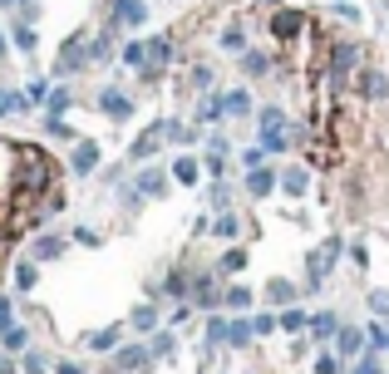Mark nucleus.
<instances>
[{"mask_svg": "<svg viewBox=\"0 0 389 374\" xmlns=\"http://www.w3.org/2000/svg\"><path fill=\"white\" fill-rule=\"evenodd\" d=\"M153 360H158V355H153V345H128V350H113V370H118V374H143Z\"/></svg>", "mask_w": 389, "mask_h": 374, "instance_id": "f257e3e1", "label": "nucleus"}, {"mask_svg": "<svg viewBox=\"0 0 389 374\" xmlns=\"http://www.w3.org/2000/svg\"><path fill=\"white\" fill-rule=\"evenodd\" d=\"M108 15H113V25L123 30H138V25H148V0H113L108 5Z\"/></svg>", "mask_w": 389, "mask_h": 374, "instance_id": "f03ea898", "label": "nucleus"}, {"mask_svg": "<svg viewBox=\"0 0 389 374\" xmlns=\"http://www.w3.org/2000/svg\"><path fill=\"white\" fill-rule=\"evenodd\" d=\"M300 295H305V290H295L291 280H266V300H271V305H276V310H286V305H295V300H300Z\"/></svg>", "mask_w": 389, "mask_h": 374, "instance_id": "7ed1b4c3", "label": "nucleus"}, {"mask_svg": "<svg viewBox=\"0 0 389 374\" xmlns=\"http://www.w3.org/2000/svg\"><path fill=\"white\" fill-rule=\"evenodd\" d=\"M300 25H305V20H300L295 10H276V15H271V35H276V40H295Z\"/></svg>", "mask_w": 389, "mask_h": 374, "instance_id": "20e7f679", "label": "nucleus"}, {"mask_svg": "<svg viewBox=\"0 0 389 374\" xmlns=\"http://www.w3.org/2000/svg\"><path fill=\"white\" fill-rule=\"evenodd\" d=\"M355 89L365 94V98H385V94H389V79L380 74V69H360V79H355Z\"/></svg>", "mask_w": 389, "mask_h": 374, "instance_id": "39448f33", "label": "nucleus"}, {"mask_svg": "<svg viewBox=\"0 0 389 374\" xmlns=\"http://www.w3.org/2000/svg\"><path fill=\"white\" fill-rule=\"evenodd\" d=\"M69 168H74L79 178H84V173H94V168H98V143H89V138H84V143L74 148V158H69Z\"/></svg>", "mask_w": 389, "mask_h": 374, "instance_id": "423d86ee", "label": "nucleus"}, {"mask_svg": "<svg viewBox=\"0 0 389 374\" xmlns=\"http://www.w3.org/2000/svg\"><path fill=\"white\" fill-rule=\"evenodd\" d=\"M360 350H365V335H360V330H345V325H340V330H335V355L355 360Z\"/></svg>", "mask_w": 389, "mask_h": 374, "instance_id": "0eeeda50", "label": "nucleus"}, {"mask_svg": "<svg viewBox=\"0 0 389 374\" xmlns=\"http://www.w3.org/2000/svg\"><path fill=\"white\" fill-rule=\"evenodd\" d=\"M98 108H103L108 118H128V113H133V98H123L118 89H103V98H98Z\"/></svg>", "mask_w": 389, "mask_h": 374, "instance_id": "6e6552de", "label": "nucleus"}, {"mask_svg": "<svg viewBox=\"0 0 389 374\" xmlns=\"http://www.w3.org/2000/svg\"><path fill=\"white\" fill-rule=\"evenodd\" d=\"M138 192H143V197H163V192H168L163 168H143V173H138Z\"/></svg>", "mask_w": 389, "mask_h": 374, "instance_id": "1a4fd4ad", "label": "nucleus"}, {"mask_svg": "<svg viewBox=\"0 0 389 374\" xmlns=\"http://www.w3.org/2000/svg\"><path fill=\"white\" fill-rule=\"evenodd\" d=\"M271 187H276V173H271V168H261V163H256V168L247 173V192H252V197H266Z\"/></svg>", "mask_w": 389, "mask_h": 374, "instance_id": "9d476101", "label": "nucleus"}, {"mask_svg": "<svg viewBox=\"0 0 389 374\" xmlns=\"http://www.w3.org/2000/svg\"><path fill=\"white\" fill-rule=\"evenodd\" d=\"M252 335H256V330H252V320H247V315H237V320H227V340H222V345L242 350V345H247Z\"/></svg>", "mask_w": 389, "mask_h": 374, "instance_id": "9b49d317", "label": "nucleus"}, {"mask_svg": "<svg viewBox=\"0 0 389 374\" xmlns=\"http://www.w3.org/2000/svg\"><path fill=\"white\" fill-rule=\"evenodd\" d=\"M335 330H340V315H335V310H320V315H310V335H315V340H330Z\"/></svg>", "mask_w": 389, "mask_h": 374, "instance_id": "f8f14e48", "label": "nucleus"}, {"mask_svg": "<svg viewBox=\"0 0 389 374\" xmlns=\"http://www.w3.org/2000/svg\"><path fill=\"white\" fill-rule=\"evenodd\" d=\"M64 256V237H40L35 242V261H60Z\"/></svg>", "mask_w": 389, "mask_h": 374, "instance_id": "ddd939ff", "label": "nucleus"}, {"mask_svg": "<svg viewBox=\"0 0 389 374\" xmlns=\"http://www.w3.org/2000/svg\"><path fill=\"white\" fill-rule=\"evenodd\" d=\"M168 60H173V40H168V35L148 40V64H168Z\"/></svg>", "mask_w": 389, "mask_h": 374, "instance_id": "4468645a", "label": "nucleus"}, {"mask_svg": "<svg viewBox=\"0 0 389 374\" xmlns=\"http://www.w3.org/2000/svg\"><path fill=\"white\" fill-rule=\"evenodd\" d=\"M0 345L15 355V350H25V345H30V335H25L20 325H0Z\"/></svg>", "mask_w": 389, "mask_h": 374, "instance_id": "2eb2a0df", "label": "nucleus"}, {"mask_svg": "<svg viewBox=\"0 0 389 374\" xmlns=\"http://www.w3.org/2000/svg\"><path fill=\"white\" fill-rule=\"evenodd\" d=\"M118 340H123V330H118V325H108V330H94V335H89V345H94V350H118Z\"/></svg>", "mask_w": 389, "mask_h": 374, "instance_id": "dca6fc26", "label": "nucleus"}, {"mask_svg": "<svg viewBox=\"0 0 389 374\" xmlns=\"http://www.w3.org/2000/svg\"><path fill=\"white\" fill-rule=\"evenodd\" d=\"M15 285H20V290H35V285H40V266H35V261H20V266H15Z\"/></svg>", "mask_w": 389, "mask_h": 374, "instance_id": "f3484780", "label": "nucleus"}, {"mask_svg": "<svg viewBox=\"0 0 389 374\" xmlns=\"http://www.w3.org/2000/svg\"><path fill=\"white\" fill-rule=\"evenodd\" d=\"M118 60H123L128 69H143V64H148V45H138V40H133V45H123V55H118Z\"/></svg>", "mask_w": 389, "mask_h": 374, "instance_id": "a211bd4d", "label": "nucleus"}, {"mask_svg": "<svg viewBox=\"0 0 389 374\" xmlns=\"http://www.w3.org/2000/svg\"><path fill=\"white\" fill-rule=\"evenodd\" d=\"M45 133H50V138H60V143H69V138H74V128H69L60 113H45Z\"/></svg>", "mask_w": 389, "mask_h": 374, "instance_id": "6ab92c4d", "label": "nucleus"}, {"mask_svg": "<svg viewBox=\"0 0 389 374\" xmlns=\"http://www.w3.org/2000/svg\"><path fill=\"white\" fill-rule=\"evenodd\" d=\"M222 305H232V310H247V305H252V290H247V285H227V290H222Z\"/></svg>", "mask_w": 389, "mask_h": 374, "instance_id": "aec40b11", "label": "nucleus"}, {"mask_svg": "<svg viewBox=\"0 0 389 374\" xmlns=\"http://www.w3.org/2000/svg\"><path fill=\"white\" fill-rule=\"evenodd\" d=\"M252 108V98H247V89H232V94H222V113H247Z\"/></svg>", "mask_w": 389, "mask_h": 374, "instance_id": "412c9836", "label": "nucleus"}, {"mask_svg": "<svg viewBox=\"0 0 389 374\" xmlns=\"http://www.w3.org/2000/svg\"><path fill=\"white\" fill-rule=\"evenodd\" d=\"M69 103H74V94H69V89H50V98H45V113H64Z\"/></svg>", "mask_w": 389, "mask_h": 374, "instance_id": "4be33fe9", "label": "nucleus"}, {"mask_svg": "<svg viewBox=\"0 0 389 374\" xmlns=\"http://www.w3.org/2000/svg\"><path fill=\"white\" fill-rule=\"evenodd\" d=\"M281 187H286V192H291V197H300V192H305V187H310V178H305V168H291V173H286V178H281Z\"/></svg>", "mask_w": 389, "mask_h": 374, "instance_id": "5701e85b", "label": "nucleus"}, {"mask_svg": "<svg viewBox=\"0 0 389 374\" xmlns=\"http://www.w3.org/2000/svg\"><path fill=\"white\" fill-rule=\"evenodd\" d=\"M163 295H173V300L188 295V276H183V271H168V276H163Z\"/></svg>", "mask_w": 389, "mask_h": 374, "instance_id": "b1692460", "label": "nucleus"}, {"mask_svg": "<svg viewBox=\"0 0 389 374\" xmlns=\"http://www.w3.org/2000/svg\"><path fill=\"white\" fill-rule=\"evenodd\" d=\"M50 370V360L40 355V350H25V360H20V374H45Z\"/></svg>", "mask_w": 389, "mask_h": 374, "instance_id": "393cba45", "label": "nucleus"}, {"mask_svg": "<svg viewBox=\"0 0 389 374\" xmlns=\"http://www.w3.org/2000/svg\"><path fill=\"white\" fill-rule=\"evenodd\" d=\"M261 148H266V153H276V148H291V138H286L281 128H261Z\"/></svg>", "mask_w": 389, "mask_h": 374, "instance_id": "a878e982", "label": "nucleus"}, {"mask_svg": "<svg viewBox=\"0 0 389 374\" xmlns=\"http://www.w3.org/2000/svg\"><path fill=\"white\" fill-rule=\"evenodd\" d=\"M173 173H178V183H197V178H202V173H197V158H178Z\"/></svg>", "mask_w": 389, "mask_h": 374, "instance_id": "bb28decb", "label": "nucleus"}, {"mask_svg": "<svg viewBox=\"0 0 389 374\" xmlns=\"http://www.w3.org/2000/svg\"><path fill=\"white\" fill-rule=\"evenodd\" d=\"M153 325H158V310L153 305H138L133 310V330H153Z\"/></svg>", "mask_w": 389, "mask_h": 374, "instance_id": "cd10ccee", "label": "nucleus"}, {"mask_svg": "<svg viewBox=\"0 0 389 374\" xmlns=\"http://www.w3.org/2000/svg\"><path fill=\"white\" fill-rule=\"evenodd\" d=\"M276 315H281V330H300V325H310V320H305V310H291V305H286V310H276Z\"/></svg>", "mask_w": 389, "mask_h": 374, "instance_id": "c85d7f7f", "label": "nucleus"}, {"mask_svg": "<svg viewBox=\"0 0 389 374\" xmlns=\"http://www.w3.org/2000/svg\"><path fill=\"white\" fill-rule=\"evenodd\" d=\"M242 45H247L242 25H227V30H222V50H242Z\"/></svg>", "mask_w": 389, "mask_h": 374, "instance_id": "c756f323", "label": "nucleus"}, {"mask_svg": "<svg viewBox=\"0 0 389 374\" xmlns=\"http://www.w3.org/2000/svg\"><path fill=\"white\" fill-rule=\"evenodd\" d=\"M242 69H247V74H266L271 60H266V55H242Z\"/></svg>", "mask_w": 389, "mask_h": 374, "instance_id": "7c9ffc66", "label": "nucleus"}, {"mask_svg": "<svg viewBox=\"0 0 389 374\" xmlns=\"http://www.w3.org/2000/svg\"><path fill=\"white\" fill-rule=\"evenodd\" d=\"M276 325H281V315H276V310H266V315H256V320H252V330H256V335H271Z\"/></svg>", "mask_w": 389, "mask_h": 374, "instance_id": "2f4dec72", "label": "nucleus"}, {"mask_svg": "<svg viewBox=\"0 0 389 374\" xmlns=\"http://www.w3.org/2000/svg\"><path fill=\"white\" fill-rule=\"evenodd\" d=\"M153 355H163V360H173V355H178V340H173V335L163 330V335L153 340Z\"/></svg>", "mask_w": 389, "mask_h": 374, "instance_id": "473e14b6", "label": "nucleus"}, {"mask_svg": "<svg viewBox=\"0 0 389 374\" xmlns=\"http://www.w3.org/2000/svg\"><path fill=\"white\" fill-rule=\"evenodd\" d=\"M365 340H370V345H380V350H389V325H380V320H375V325L365 330Z\"/></svg>", "mask_w": 389, "mask_h": 374, "instance_id": "72a5a7b5", "label": "nucleus"}, {"mask_svg": "<svg viewBox=\"0 0 389 374\" xmlns=\"http://www.w3.org/2000/svg\"><path fill=\"white\" fill-rule=\"evenodd\" d=\"M15 45H20V50H35V30H30V20L15 25Z\"/></svg>", "mask_w": 389, "mask_h": 374, "instance_id": "f704fd0d", "label": "nucleus"}, {"mask_svg": "<svg viewBox=\"0 0 389 374\" xmlns=\"http://www.w3.org/2000/svg\"><path fill=\"white\" fill-rule=\"evenodd\" d=\"M261 128H286V113L271 103V108H261Z\"/></svg>", "mask_w": 389, "mask_h": 374, "instance_id": "c9c22d12", "label": "nucleus"}, {"mask_svg": "<svg viewBox=\"0 0 389 374\" xmlns=\"http://www.w3.org/2000/svg\"><path fill=\"white\" fill-rule=\"evenodd\" d=\"M212 232H217V237H237L242 227H237V217H217V222H212Z\"/></svg>", "mask_w": 389, "mask_h": 374, "instance_id": "e433bc0d", "label": "nucleus"}, {"mask_svg": "<svg viewBox=\"0 0 389 374\" xmlns=\"http://www.w3.org/2000/svg\"><path fill=\"white\" fill-rule=\"evenodd\" d=\"M242 266H247V251H242V246H237V251H227V256H222V271H242Z\"/></svg>", "mask_w": 389, "mask_h": 374, "instance_id": "4c0bfd02", "label": "nucleus"}, {"mask_svg": "<svg viewBox=\"0 0 389 374\" xmlns=\"http://www.w3.org/2000/svg\"><path fill=\"white\" fill-rule=\"evenodd\" d=\"M350 374H385V370H380V360H375V355H365V350H360V365H355Z\"/></svg>", "mask_w": 389, "mask_h": 374, "instance_id": "58836bf2", "label": "nucleus"}, {"mask_svg": "<svg viewBox=\"0 0 389 374\" xmlns=\"http://www.w3.org/2000/svg\"><path fill=\"white\" fill-rule=\"evenodd\" d=\"M50 98V89H45V79H35L30 89H25V103H45Z\"/></svg>", "mask_w": 389, "mask_h": 374, "instance_id": "ea45409f", "label": "nucleus"}, {"mask_svg": "<svg viewBox=\"0 0 389 374\" xmlns=\"http://www.w3.org/2000/svg\"><path fill=\"white\" fill-rule=\"evenodd\" d=\"M315 374H340V360L335 355H315Z\"/></svg>", "mask_w": 389, "mask_h": 374, "instance_id": "a19ab883", "label": "nucleus"}, {"mask_svg": "<svg viewBox=\"0 0 389 374\" xmlns=\"http://www.w3.org/2000/svg\"><path fill=\"white\" fill-rule=\"evenodd\" d=\"M20 103H25V98H20V94L0 89V113H15V108H20Z\"/></svg>", "mask_w": 389, "mask_h": 374, "instance_id": "79ce46f5", "label": "nucleus"}, {"mask_svg": "<svg viewBox=\"0 0 389 374\" xmlns=\"http://www.w3.org/2000/svg\"><path fill=\"white\" fill-rule=\"evenodd\" d=\"M370 310H375V315H389V290H375V295H370Z\"/></svg>", "mask_w": 389, "mask_h": 374, "instance_id": "37998d69", "label": "nucleus"}, {"mask_svg": "<svg viewBox=\"0 0 389 374\" xmlns=\"http://www.w3.org/2000/svg\"><path fill=\"white\" fill-rule=\"evenodd\" d=\"M335 15H340V20H350V25H355V20H360V5H350V0H340V5H335Z\"/></svg>", "mask_w": 389, "mask_h": 374, "instance_id": "c03bdc74", "label": "nucleus"}, {"mask_svg": "<svg viewBox=\"0 0 389 374\" xmlns=\"http://www.w3.org/2000/svg\"><path fill=\"white\" fill-rule=\"evenodd\" d=\"M74 242H84V246H98V242H103V237H98L94 227H79V232H74Z\"/></svg>", "mask_w": 389, "mask_h": 374, "instance_id": "a18cd8bd", "label": "nucleus"}, {"mask_svg": "<svg viewBox=\"0 0 389 374\" xmlns=\"http://www.w3.org/2000/svg\"><path fill=\"white\" fill-rule=\"evenodd\" d=\"M222 168H227V163H222V153H212V148H207V173H212V178H222Z\"/></svg>", "mask_w": 389, "mask_h": 374, "instance_id": "49530a36", "label": "nucleus"}, {"mask_svg": "<svg viewBox=\"0 0 389 374\" xmlns=\"http://www.w3.org/2000/svg\"><path fill=\"white\" fill-rule=\"evenodd\" d=\"M0 374H20V365H15V360H10V350H5V355H0Z\"/></svg>", "mask_w": 389, "mask_h": 374, "instance_id": "de8ad7c7", "label": "nucleus"}, {"mask_svg": "<svg viewBox=\"0 0 389 374\" xmlns=\"http://www.w3.org/2000/svg\"><path fill=\"white\" fill-rule=\"evenodd\" d=\"M60 374H84V365H74V360H64V365H60Z\"/></svg>", "mask_w": 389, "mask_h": 374, "instance_id": "09e8293b", "label": "nucleus"}, {"mask_svg": "<svg viewBox=\"0 0 389 374\" xmlns=\"http://www.w3.org/2000/svg\"><path fill=\"white\" fill-rule=\"evenodd\" d=\"M0 55H5V35H0Z\"/></svg>", "mask_w": 389, "mask_h": 374, "instance_id": "8fccbe9b", "label": "nucleus"}]
</instances>
